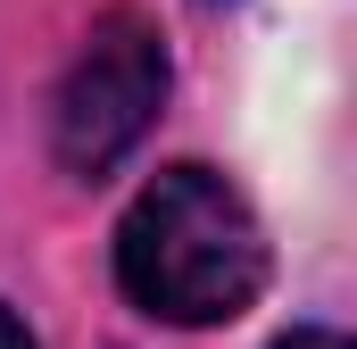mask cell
Here are the masks:
<instances>
[{
	"mask_svg": "<svg viewBox=\"0 0 357 349\" xmlns=\"http://www.w3.org/2000/svg\"><path fill=\"white\" fill-rule=\"evenodd\" d=\"M116 283L158 325H233L266 283V233L216 167H167L116 225Z\"/></svg>",
	"mask_w": 357,
	"mask_h": 349,
	"instance_id": "obj_1",
	"label": "cell"
},
{
	"mask_svg": "<svg viewBox=\"0 0 357 349\" xmlns=\"http://www.w3.org/2000/svg\"><path fill=\"white\" fill-rule=\"evenodd\" d=\"M158 100H167V50H158V34L142 17H100L91 42L75 50V67H67V84H59V108H50L59 167L100 183L150 133Z\"/></svg>",
	"mask_w": 357,
	"mask_h": 349,
	"instance_id": "obj_2",
	"label": "cell"
},
{
	"mask_svg": "<svg viewBox=\"0 0 357 349\" xmlns=\"http://www.w3.org/2000/svg\"><path fill=\"white\" fill-rule=\"evenodd\" d=\"M274 349H349V341H341L333 325H299V333H282Z\"/></svg>",
	"mask_w": 357,
	"mask_h": 349,
	"instance_id": "obj_3",
	"label": "cell"
},
{
	"mask_svg": "<svg viewBox=\"0 0 357 349\" xmlns=\"http://www.w3.org/2000/svg\"><path fill=\"white\" fill-rule=\"evenodd\" d=\"M0 349H33V333H25V325H17L8 308H0Z\"/></svg>",
	"mask_w": 357,
	"mask_h": 349,
	"instance_id": "obj_4",
	"label": "cell"
},
{
	"mask_svg": "<svg viewBox=\"0 0 357 349\" xmlns=\"http://www.w3.org/2000/svg\"><path fill=\"white\" fill-rule=\"evenodd\" d=\"M208 8H216V0H208Z\"/></svg>",
	"mask_w": 357,
	"mask_h": 349,
	"instance_id": "obj_5",
	"label": "cell"
}]
</instances>
